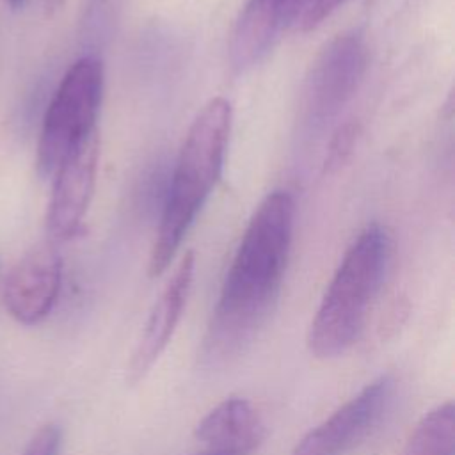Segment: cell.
<instances>
[{
  "label": "cell",
  "mask_w": 455,
  "mask_h": 455,
  "mask_svg": "<svg viewBox=\"0 0 455 455\" xmlns=\"http://www.w3.org/2000/svg\"><path fill=\"white\" fill-rule=\"evenodd\" d=\"M293 219L295 201L286 190L270 192L254 210L203 339L204 366L217 368L238 359L268 322L288 265Z\"/></svg>",
  "instance_id": "1"
},
{
  "label": "cell",
  "mask_w": 455,
  "mask_h": 455,
  "mask_svg": "<svg viewBox=\"0 0 455 455\" xmlns=\"http://www.w3.org/2000/svg\"><path fill=\"white\" fill-rule=\"evenodd\" d=\"M233 124L231 103L215 96L194 117L180 149L151 247L148 274L158 277L174 259L185 235L217 185Z\"/></svg>",
  "instance_id": "2"
},
{
  "label": "cell",
  "mask_w": 455,
  "mask_h": 455,
  "mask_svg": "<svg viewBox=\"0 0 455 455\" xmlns=\"http://www.w3.org/2000/svg\"><path fill=\"white\" fill-rule=\"evenodd\" d=\"M391 259V238L380 224L366 226L341 258L307 332L318 359L347 352L359 336Z\"/></svg>",
  "instance_id": "3"
},
{
  "label": "cell",
  "mask_w": 455,
  "mask_h": 455,
  "mask_svg": "<svg viewBox=\"0 0 455 455\" xmlns=\"http://www.w3.org/2000/svg\"><path fill=\"white\" fill-rule=\"evenodd\" d=\"M103 62L100 55L76 59L57 85L43 117L36 171L41 178L55 172L62 158L96 128L103 98Z\"/></svg>",
  "instance_id": "4"
},
{
  "label": "cell",
  "mask_w": 455,
  "mask_h": 455,
  "mask_svg": "<svg viewBox=\"0 0 455 455\" xmlns=\"http://www.w3.org/2000/svg\"><path fill=\"white\" fill-rule=\"evenodd\" d=\"M366 62V43L355 30L336 36L320 50L302 87L300 117L306 128L318 130L341 112L355 94Z\"/></svg>",
  "instance_id": "5"
},
{
  "label": "cell",
  "mask_w": 455,
  "mask_h": 455,
  "mask_svg": "<svg viewBox=\"0 0 455 455\" xmlns=\"http://www.w3.org/2000/svg\"><path fill=\"white\" fill-rule=\"evenodd\" d=\"M395 389L391 375L368 382L357 395L311 428L291 455H347L357 448L380 423Z\"/></svg>",
  "instance_id": "6"
},
{
  "label": "cell",
  "mask_w": 455,
  "mask_h": 455,
  "mask_svg": "<svg viewBox=\"0 0 455 455\" xmlns=\"http://www.w3.org/2000/svg\"><path fill=\"white\" fill-rule=\"evenodd\" d=\"M98 130L80 140L59 164L46 210V231L52 240H71L82 231L98 174Z\"/></svg>",
  "instance_id": "7"
},
{
  "label": "cell",
  "mask_w": 455,
  "mask_h": 455,
  "mask_svg": "<svg viewBox=\"0 0 455 455\" xmlns=\"http://www.w3.org/2000/svg\"><path fill=\"white\" fill-rule=\"evenodd\" d=\"M60 284V252L52 242H41L11 268L4 286L5 309L18 323L36 325L53 309Z\"/></svg>",
  "instance_id": "8"
},
{
  "label": "cell",
  "mask_w": 455,
  "mask_h": 455,
  "mask_svg": "<svg viewBox=\"0 0 455 455\" xmlns=\"http://www.w3.org/2000/svg\"><path fill=\"white\" fill-rule=\"evenodd\" d=\"M194 252L187 251L176 265L167 284L164 286L160 297L153 304L144 331L126 366L128 386H137L140 380H144L162 352L167 348L187 304V297L194 279Z\"/></svg>",
  "instance_id": "9"
},
{
  "label": "cell",
  "mask_w": 455,
  "mask_h": 455,
  "mask_svg": "<svg viewBox=\"0 0 455 455\" xmlns=\"http://www.w3.org/2000/svg\"><path fill=\"white\" fill-rule=\"evenodd\" d=\"M295 0H247L229 39V62L238 73L259 64L293 20Z\"/></svg>",
  "instance_id": "10"
},
{
  "label": "cell",
  "mask_w": 455,
  "mask_h": 455,
  "mask_svg": "<svg viewBox=\"0 0 455 455\" xmlns=\"http://www.w3.org/2000/svg\"><path fill=\"white\" fill-rule=\"evenodd\" d=\"M267 435L256 407L242 398L229 396L210 409L196 425V437L208 451L220 455H245L256 450Z\"/></svg>",
  "instance_id": "11"
},
{
  "label": "cell",
  "mask_w": 455,
  "mask_h": 455,
  "mask_svg": "<svg viewBox=\"0 0 455 455\" xmlns=\"http://www.w3.org/2000/svg\"><path fill=\"white\" fill-rule=\"evenodd\" d=\"M403 455H455V407L444 402L425 412L407 439Z\"/></svg>",
  "instance_id": "12"
},
{
  "label": "cell",
  "mask_w": 455,
  "mask_h": 455,
  "mask_svg": "<svg viewBox=\"0 0 455 455\" xmlns=\"http://www.w3.org/2000/svg\"><path fill=\"white\" fill-rule=\"evenodd\" d=\"M116 20V0H85L80 18V39L87 50L84 55H98L110 37Z\"/></svg>",
  "instance_id": "13"
},
{
  "label": "cell",
  "mask_w": 455,
  "mask_h": 455,
  "mask_svg": "<svg viewBox=\"0 0 455 455\" xmlns=\"http://www.w3.org/2000/svg\"><path fill=\"white\" fill-rule=\"evenodd\" d=\"M345 2L347 0H295L293 21L300 30H311Z\"/></svg>",
  "instance_id": "14"
},
{
  "label": "cell",
  "mask_w": 455,
  "mask_h": 455,
  "mask_svg": "<svg viewBox=\"0 0 455 455\" xmlns=\"http://www.w3.org/2000/svg\"><path fill=\"white\" fill-rule=\"evenodd\" d=\"M62 448V428L50 421L41 425L28 439L21 455H60Z\"/></svg>",
  "instance_id": "15"
},
{
  "label": "cell",
  "mask_w": 455,
  "mask_h": 455,
  "mask_svg": "<svg viewBox=\"0 0 455 455\" xmlns=\"http://www.w3.org/2000/svg\"><path fill=\"white\" fill-rule=\"evenodd\" d=\"M354 140H355V126L354 124L339 126L331 139L327 156H325V169L339 167L347 160V156L352 153Z\"/></svg>",
  "instance_id": "16"
},
{
  "label": "cell",
  "mask_w": 455,
  "mask_h": 455,
  "mask_svg": "<svg viewBox=\"0 0 455 455\" xmlns=\"http://www.w3.org/2000/svg\"><path fill=\"white\" fill-rule=\"evenodd\" d=\"M5 4L9 5V9L20 11V9H23L28 4V0H5Z\"/></svg>",
  "instance_id": "17"
},
{
  "label": "cell",
  "mask_w": 455,
  "mask_h": 455,
  "mask_svg": "<svg viewBox=\"0 0 455 455\" xmlns=\"http://www.w3.org/2000/svg\"><path fill=\"white\" fill-rule=\"evenodd\" d=\"M201 455H220V453H213V451H206V453H201Z\"/></svg>",
  "instance_id": "18"
}]
</instances>
